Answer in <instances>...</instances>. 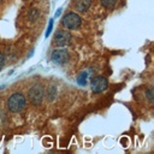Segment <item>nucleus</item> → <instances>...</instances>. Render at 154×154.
<instances>
[{"label": "nucleus", "mask_w": 154, "mask_h": 154, "mask_svg": "<svg viewBox=\"0 0 154 154\" xmlns=\"http://www.w3.org/2000/svg\"><path fill=\"white\" fill-rule=\"evenodd\" d=\"M100 2H101V5H102L105 8L111 10V8H113V7L117 5L118 0H100Z\"/></svg>", "instance_id": "9d476101"}, {"label": "nucleus", "mask_w": 154, "mask_h": 154, "mask_svg": "<svg viewBox=\"0 0 154 154\" xmlns=\"http://www.w3.org/2000/svg\"><path fill=\"white\" fill-rule=\"evenodd\" d=\"M70 59V53L66 49H55L51 54V60L57 65L66 64Z\"/></svg>", "instance_id": "423d86ee"}, {"label": "nucleus", "mask_w": 154, "mask_h": 154, "mask_svg": "<svg viewBox=\"0 0 154 154\" xmlns=\"http://www.w3.org/2000/svg\"><path fill=\"white\" fill-rule=\"evenodd\" d=\"M4 64H5V55L0 52V70L4 67Z\"/></svg>", "instance_id": "f8f14e48"}, {"label": "nucleus", "mask_w": 154, "mask_h": 154, "mask_svg": "<svg viewBox=\"0 0 154 154\" xmlns=\"http://www.w3.org/2000/svg\"><path fill=\"white\" fill-rule=\"evenodd\" d=\"M93 4V0H72L71 1V6L73 10H76L77 12H87L90 6Z\"/></svg>", "instance_id": "0eeeda50"}, {"label": "nucleus", "mask_w": 154, "mask_h": 154, "mask_svg": "<svg viewBox=\"0 0 154 154\" xmlns=\"http://www.w3.org/2000/svg\"><path fill=\"white\" fill-rule=\"evenodd\" d=\"M108 87V81L106 77L103 76H97L95 77L93 81H91V84H90V88H91V91L94 94H100L102 91H105Z\"/></svg>", "instance_id": "39448f33"}, {"label": "nucleus", "mask_w": 154, "mask_h": 154, "mask_svg": "<svg viewBox=\"0 0 154 154\" xmlns=\"http://www.w3.org/2000/svg\"><path fill=\"white\" fill-rule=\"evenodd\" d=\"M81 24L82 19L76 12H69L64 14V17L60 20V25L67 30H77L81 26Z\"/></svg>", "instance_id": "f03ea898"}, {"label": "nucleus", "mask_w": 154, "mask_h": 154, "mask_svg": "<svg viewBox=\"0 0 154 154\" xmlns=\"http://www.w3.org/2000/svg\"><path fill=\"white\" fill-rule=\"evenodd\" d=\"M28 96H29V101L31 105L40 106L45 99V88L42 87V84L36 83L29 89Z\"/></svg>", "instance_id": "7ed1b4c3"}, {"label": "nucleus", "mask_w": 154, "mask_h": 154, "mask_svg": "<svg viewBox=\"0 0 154 154\" xmlns=\"http://www.w3.org/2000/svg\"><path fill=\"white\" fill-rule=\"evenodd\" d=\"M71 38H72V36L67 30H58V31H55V34L52 38V46L57 47V48L66 47L70 45Z\"/></svg>", "instance_id": "20e7f679"}, {"label": "nucleus", "mask_w": 154, "mask_h": 154, "mask_svg": "<svg viewBox=\"0 0 154 154\" xmlns=\"http://www.w3.org/2000/svg\"><path fill=\"white\" fill-rule=\"evenodd\" d=\"M40 17V10L38 8H31L28 12V19L30 23H35Z\"/></svg>", "instance_id": "1a4fd4ad"}, {"label": "nucleus", "mask_w": 154, "mask_h": 154, "mask_svg": "<svg viewBox=\"0 0 154 154\" xmlns=\"http://www.w3.org/2000/svg\"><path fill=\"white\" fill-rule=\"evenodd\" d=\"M57 95H58V90H57V87L55 85H49L48 89H47V91H46V94H45V96L47 97L48 101H53Z\"/></svg>", "instance_id": "6e6552de"}, {"label": "nucleus", "mask_w": 154, "mask_h": 154, "mask_svg": "<svg viewBox=\"0 0 154 154\" xmlns=\"http://www.w3.org/2000/svg\"><path fill=\"white\" fill-rule=\"evenodd\" d=\"M153 96H154V91H153V88H148L147 91H146V99L148 100V102L152 105L153 103Z\"/></svg>", "instance_id": "9b49d317"}, {"label": "nucleus", "mask_w": 154, "mask_h": 154, "mask_svg": "<svg viewBox=\"0 0 154 154\" xmlns=\"http://www.w3.org/2000/svg\"><path fill=\"white\" fill-rule=\"evenodd\" d=\"M25 103H26L25 96H24L22 93H14V94H12V95L7 99L6 106H7V108H8L10 112H12V113H18V112H20V111L24 109Z\"/></svg>", "instance_id": "f257e3e1"}]
</instances>
